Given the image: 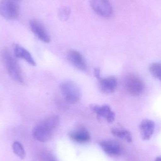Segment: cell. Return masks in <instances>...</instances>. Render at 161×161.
Returning <instances> with one entry per match:
<instances>
[{"label": "cell", "mask_w": 161, "mask_h": 161, "mask_svg": "<svg viewBox=\"0 0 161 161\" xmlns=\"http://www.w3.org/2000/svg\"><path fill=\"white\" fill-rule=\"evenodd\" d=\"M149 71L155 78L161 80V63H152L149 66Z\"/></svg>", "instance_id": "cell-16"}, {"label": "cell", "mask_w": 161, "mask_h": 161, "mask_svg": "<svg viewBox=\"0 0 161 161\" xmlns=\"http://www.w3.org/2000/svg\"><path fill=\"white\" fill-rule=\"evenodd\" d=\"M70 138L75 142L80 143L89 142L91 136L87 129L81 125H77L69 134Z\"/></svg>", "instance_id": "cell-10"}, {"label": "cell", "mask_w": 161, "mask_h": 161, "mask_svg": "<svg viewBox=\"0 0 161 161\" xmlns=\"http://www.w3.org/2000/svg\"><path fill=\"white\" fill-rule=\"evenodd\" d=\"M94 76H95L97 79L100 77V69L98 68L95 69L94 70Z\"/></svg>", "instance_id": "cell-20"}, {"label": "cell", "mask_w": 161, "mask_h": 161, "mask_svg": "<svg viewBox=\"0 0 161 161\" xmlns=\"http://www.w3.org/2000/svg\"><path fill=\"white\" fill-rule=\"evenodd\" d=\"M1 57L10 77L17 82L23 83L21 70L15 57L8 50L2 51Z\"/></svg>", "instance_id": "cell-2"}, {"label": "cell", "mask_w": 161, "mask_h": 161, "mask_svg": "<svg viewBox=\"0 0 161 161\" xmlns=\"http://www.w3.org/2000/svg\"><path fill=\"white\" fill-rule=\"evenodd\" d=\"M155 123L152 120L148 119L142 120L139 125L142 139L145 141L151 139L155 131Z\"/></svg>", "instance_id": "cell-13"}, {"label": "cell", "mask_w": 161, "mask_h": 161, "mask_svg": "<svg viewBox=\"0 0 161 161\" xmlns=\"http://www.w3.org/2000/svg\"><path fill=\"white\" fill-rule=\"evenodd\" d=\"M111 132L114 136L127 141L128 142H132V137L131 133L126 130L123 129L113 128Z\"/></svg>", "instance_id": "cell-15"}, {"label": "cell", "mask_w": 161, "mask_h": 161, "mask_svg": "<svg viewBox=\"0 0 161 161\" xmlns=\"http://www.w3.org/2000/svg\"><path fill=\"white\" fill-rule=\"evenodd\" d=\"M155 161H161V157H159L157 158Z\"/></svg>", "instance_id": "cell-21"}, {"label": "cell", "mask_w": 161, "mask_h": 161, "mask_svg": "<svg viewBox=\"0 0 161 161\" xmlns=\"http://www.w3.org/2000/svg\"><path fill=\"white\" fill-rule=\"evenodd\" d=\"M59 122L60 119L58 115H53L46 118L33 129V137L41 142H48L52 139Z\"/></svg>", "instance_id": "cell-1"}, {"label": "cell", "mask_w": 161, "mask_h": 161, "mask_svg": "<svg viewBox=\"0 0 161 161\" xmlns=\"http://www.w3.org/2000/svg\"><path fill=\"white\" fill-rule=\"evenodd\" d=\"M16 0H1L0 15L8 20H14L19 15V7Z\"/></svg>", "instance_id": "cell-4"}, {"label": "cell", "mask_w": 161, "mask_h": 161, "mask_svg": "<svg viewBox=\"0 0 161 161\" xmlns=\"http://www.w3.org/2000/svg\"><path fill=\"white\" fill-rule=\"evenodd\" d=\"M71 13V8L69 7L62 6L58 11V18L62 22L66 21L69 19Z\"/></svg>", "instance_id": "cell-17"}, {"label": "cell", "mask_w": 161, "mask_h": 161, "mask_svg": "<svg viewBox=\"0 0 161 161\" xmlns=\"http://www.w3.org/2000/svg\"><path fill=\"white\" fill-rule=\"evenodd\" d=\"M60 89L63 97L68 103L75 104L80 100L81 97L80 89L72 80L62 81L60 85Z\"/></svg>", "instance_id": "cell-3"}, {"label": "cell", "mask_w": 161, "mask_h": 161, "mask_svg": "<svg viewBox=\"0 0 161 161\" xmlns=\"http://www.w3.org/2000/svg\"><path fill=\"white\" fill-rule=\"evenodd\" d=\"M41 158L42 161H57L53 156L50 153H43Z\"/></svg>", "instance_id": "cell-19"}, {"label": "cell", "mask_w": 161, "mask_h": 161, "mask_svg": "<svg viewBox=\"0 0 161 161\" xmlns=\"http://www.w3.org/2000/svg\"><path fill=\"white\" fill-rule=\"evenodd\" d=\"M69 61L78 69L86 72L88 70L87 62L82 55L76 50H70L68 53Z\"/></svg>", "instance_id": "cell-9"}, {"label": "cell", "mask_w": 161, "mask_h": 161, "mask_svg": "<svg viewBox=\"0 0 161 161\" xmlns=\"http://www.w3.org/2000/svg\"><path fill=\"white\" fill-rule=\"evenodd\" d=\"M98 86L101 92L104 93L110 94L116 90L117 87V80L114 77L97 78Z\"/></svg>", "instance_id": "cell-12"}, {"label": "cell", "mask_w": 161, "mask_h": 161, "mask_svg": "<svg viewBox=\"0 0 161 161\" xmlns=\"http://www.w3.org/2000/svg\"><path fill=\"white\" fill-rule=\"evenodd\" d=\"M125 86L127 92L133 96H139L144 92V83L142 78L136 75H130L127 77Z\"/></svg>", "instance_id": "cell-5"}, {"label": "cell", "mask_w": 161, "mask_h": 161, "mask_svg": "<svg viewBox=\"0 0 161 161\" xmlns=\"http://www.w3.org/2000/svg\"><path fill=\"white\" fill-rule=\"evenodd\" d=\"M16 1H20V0H16Z\"/></svg>", "instance_id": "cell-22"}, {"label": "cell", "mask_w": 161, "mask_h": 161, "mask_svg": "<svg viewBox=\"0 0 161 161\" xmlns=\"http://www.w3.org/2000/svg\"><path fill=\"white\" fill-rule=\"evenodd\" d=\"M90 108L98 117L105 118L108 123H112L115 119V113L108 105H92Z\"/></svg>", "instance_id": "cell-8"}, {"label": "cell", "mask_w": 161, "mask_h": 161, "mask_svg": "<svg viewBox=\"0 0 161 161\" xmlns=\"http://www.w3.org/2000/svg\"><path fill=\"white\" fill-rule=\"evenodd\" d=\"M30 27L33 34L42 42L49 43L51 38L49 33L42 23L36 19H32L30 22Z\"/></svg>", "instance_id": "cell-7"}, {"label": "cell", "mask_w": 161, "mask_h": 161, "mask_svg": "<svg viewBox=\"0 0 161 161\" xmlns=\"http://www.w3.org/2000/svg\"><path fill=\"white\" fill-rule=\"evenodd\" d=\"M12 148L15 155L21 159L25 158V151L20 143L18 142H14L12 145Z\"/></svg>", "instance_id": "cell-18"}, {"label": "cell", "mask_w": 161, "mask_h": 161, "mask_svg": "<svg viewBox=\"0 0 161 161\" xmlns=\"http://www.w3.org/2000/svg\"><path fill=\"white\" fill-rule=\"evenodd\" d=\"M91 6L94 11L102 18H110L113 14L109 0H91Z\"/></svg>", "instance_id": "cell-6"}, {"label": "cell", "mask_w": 161, "mask_h": 161, "mask_svg": "<svg viewBox=\"0 0 161 161\" xmlns=\"http://www.w3.org/2000/svg\"><path fill=\"white\" fill-rule=\"evenodd\" d=\"M103 151L111 157H118L121 155L122 148L117 142L113 140H105L100 143Z\"/></svg>", "instance_id": "cell-11"}, {"label": "cell", "mask_w": 161, "mask_h": 161, "mask_svg": "<svg viewBox=\"0 0 161 161\" xmlns=\"http://www.w3.org/2000/svg\"><path fill=\"white\" fill-rule=\"evenodd\" d=\"M13 51L16 57L24 59L32 66H36V61L30 53L22 46L18 44H14L13 46Z\"/></svg>", "instance_id": "cell-14"}]
</instances>
